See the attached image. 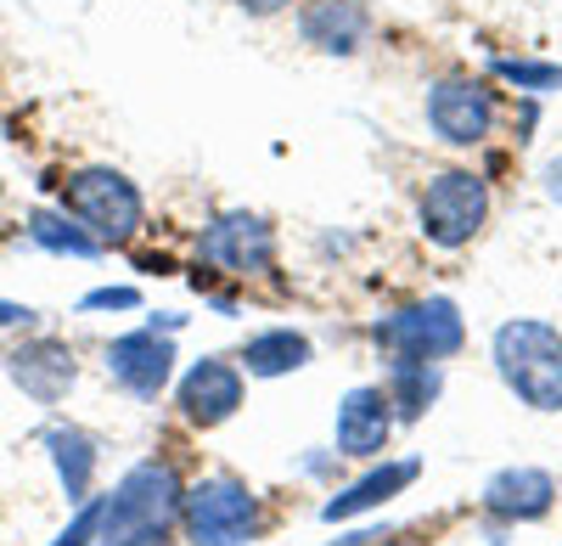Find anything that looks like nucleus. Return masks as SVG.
Returning a JSON list of instances; mask_svg holds the SVG:
<instances>
[{
	"label": "nucleus",
	"mask_w": 562,
	"mask_h": 546,
	"mask_svg": "<svg viewBox=\"0 0 562 546\" xmlns=\"http://www.w3.org/2000/svg\"><path fill=\"white\" fill-rule=\"evenodd\" d=\"M180 479L169 463H140L130 468L113 495L102 502L97 519V541L90 546H164L169 530L180 524Z\"/></svg>",
	"instance_id": "f257e3e1"
},
{
	"label": "nucleus",
	"mask_w": 562,
	"mask_h": 546,
	"mask_svg": "<svg viewBox=\"0 0 562 546\" xmlns=\"http://www.w3.org/2000/svg\"><path fill=\"white\" fill-rule=\"evenodd\" d=\"M495 372L529 412H562V333L557 327L529 322V315L495 327Z\"/></svg>",
	"instance_id": "f03ea898"
},
{
	"label": "nucleus",
	"mask_w": 562,
	"mask_h": 546,
	"mask_svg": "<svg viewBox=\"0 0 562 546\" xmlns=\"http://www.w3.org/2000/svg\"><path fill=\"white\" fill-rule=\"evenodd\" d=\"M63 214H74L102 248H119V243H130L140 232L147 203H140L130 175H119L108 164H90V169H74L63 180Z\"/></svg>",
	"instance_id": "7ed1b4c3"
},
{
	"label": "nucleus",
	"mask_w": 562,
	"mask_h": 546,
	"mask_svg": "<svg viewBox=\"0 0 562 546\" xmlns=\"http://www.w3.org/2000/svg\"><path fill=\"white\" fill-rule=\"evenodd\" d=\"M180 524L192 546H243L259 535V495L243 479L214 473L180 495Z\"/></svg>",
	"instance_id": "20e7f679"
},
{
	"label": "nucleus",
	"mask_w": 562,
	"mask_h": 546,
	"mask_svg": "<svg viewBox=\"0 0 562 546\" xmlns=\"http://www.w3.org/2000/svg\"><path fill=\"white\" fill-rule=\"evenodd\" d=\"M416 220H422V237L428 243L467 248L484 232V220H490V187L473 169H439L428 187H422Z\"/></svg>",
	"instance_id": "39448f33"
},
{
	"label": "nucleus",
	"mask_w": 562,
	"mask_h": 546,
	"mask_svg": "<svg viewBox=\"0 0 562 546\" xmlns=\"http://www.w3.org/2000/svg\"><path fill=\"white\" fill-rule=\"evenodd\" d=\"M371 338H378L394 360H445L461 349L467 327H461V310L450 299H416L394 315H383L378 327H371Z\"/></svg>",
	"instance_id": "423d86ee"
},
{
	"label": "nucleus",
	"mask_w": 562,
	"mask_h": 546,
	"mask_svg": "<svg viewBox=\"0 0 562 546\" xmlns=\"http://www.w3.org/2000/svg\"><path fill=\"white\" fill-rule=\"evenodd\" d=\"M428 124L439 142L450 147H479L490 142L495 130V90L484 79H467V74H450L428 90Z\"/></svg>",
	"instance_id": "0eeeda50"
},
{
	"label": "nucleus",
	"mask_w": 562,
	"mask_h": 546,
	"mask_svg": "<svg viewBox=\"0 0 562 546\" xmlns=\"http://www.w3.org/2000/svg\"><path fill=\"white\" fill-rule=\"evenodd\" d=\"M108 378L135 400H158L175 378V338L169 333L158 338V327H135V333L113 338L108 344Z\"/></svg>",
	"instance_id": "6e6552de"
},
{
	"label": "nucleus",
	"mask_w": 562,
	"mask_h": 546,
	"mask_svg": "<svg viewBox=\"0 0 562 546\" xmlns=\"http://www.w3.org/2000/svg\"><path fill=\"white\" fill-rule=\"evenodd\" d=\"M203 259L237 270V277H265L276 270V232L259 214H220L203 232Z\"/></svg>",
	"instance_id": "1a4fd4ad"
},
{
	"label": "nucleus",
	"mask_w": 562,
	"mask_h": 546,
	"mask_svg": "<svg viewBox=\"0 0 562 546\" xmlns=\"http://www.w3.org/2000/svg\"><path fill=\"white\" fill-rule=\"evenodd\" d=\"M7 378L34 400V405H57L74 383H79V360L68 344L57 338H29L7 355Z\"/></svg>",
	"instance_id": "9d476101"
},
{
	"label": "nucleus",
	"mask_w": 562,
	"mask_h": 546,
	"mask_svg": "<svg viewBox=\"0 0 562 546\" xmlns=\"http://www.w3.org/2000/svg\"><path fill=\"white\" fill-rule=\"evenodd\" d=\"M175 400H180L186 423L220 428L225 417H237V405H243V367H231V360L209 355V360H198V367L180 378Z\"/></svg>",
	"instance_id": "9b49d317"
},
{
	"label": "nucleus",
	"mask_w": 562,
	"mask_h": 546,
	"mask_svg": "<svg viewBox=\"0 0 562 546\" xmlns=\"http://www.w3.org/2000/svg\"><path fill=\"white\" fill-rule=\"evenodd\" d=\"M299 34L315 45V52L355 57L371 40V12H366V0H310V7L299 12Z\"/></svg>",
	"instance_id": "f8f14e48"
},
{
	"label": "nucleus",
	"mask_w": 562,
	"mask_h": 546,
	"mask_svg": "<svg viewBox=\"0 0 562 546\" xmlns=\"http://www.w3.org/2000/svg\"><path fill=\"white\" fill-rule=\"evenodd\" d=\"M389 434H394L389 394L371 389V383L349 389L344 405H338V450H344V457H378V450L389 445Z\"/></svg>",
	"instance_id": "ddd939ff"
},
{
	"label": "nucleus",
	"mask_w": 562,
	"mask_h": 546,
	"mask_svg": "<svg viewBox=\"0 0 562 546\" xmlns=\"http://www.w3.org/2000/svg\"><path fill=\"white\" fill-rule=\"evenodd\" d=\"M551 502H557V479L540 473V468H506L484 490V508L506 524H535V519L551 513Z\"/></svg>",
	"instance_id": "4468645a"
},
{
	"label": "nucleus",
	"mask_w": 562,
	"mask_h": 546,
	"mask_svg": "<svg viewBox=\"0 0 562 546\" xmlns=\"http://www.w3.org/2000/svg\"><path fill=\"white\" fill-rule=\"evenodd\" d=\"M416 473H422V463H416V457H405V463H383L378 473H366V479H355L344 495H333V502L321 508V519H326V524H338V519H355V513L383 508L389 495H400Z\"/></svg>",
	"instance_id": "2eb2a0df"
},
{
	"label": "nucleus",
	"mask_w": 562,
	"mask_h": 546,
	"mask_svg": "<svg viewBox=\"0 0 562 546\" xmlns=\"http://www.w3.org/2000/svg\"><path fill=\"white\" fill-rule=\"evenodd\" d=\"M45 445H52L57 479L68 490V502H90V479H97V439L85 428H45Z\"/></svg>",
	"instance_id": "dca6fc26"
},
{
	"label": "nucleus",
	"mask_w": 562,
	"mask_h": 546,
	"mask_svg": "<svg viewBox=\"0 0 562 546\" xmlns=\"http://www.w3.org/2000/svg\"><path fill=\"white\" fill-rule=\"evenodd\" d=\"M445 389V372H439V360H389V405H400V417L416 423L428 405L439 400Z\"/></svg>",
	"instance_id": "f3484780"
},
{
	"label": "nucleus",
	"mask_w": 562,
	"mask_h": 546,
	"mask_svg": "<svg viewBox=\"0 0 562 546\" xmlns=\"http://www.w3.org/2000/svg\"><path fill=\"white\" fill-rule=\"evenodd\" d=\"M310 355H315V349H310L304 333H293V327H270V333L248 338L243 367H248V378H281V372L310 367Z\"/></svg>",
	"instance_id": "a211bd4d"
},
{
	"label": "nucleus",
	"mask_w": 562,
	"mask_h": 546,
	"mask_svg": "<svg viewBox=\"0 0 562 546\" xmlns=\"http://www.w3.org/2000/svg\"><path fill=\"white\" fill-rule=\"evenodd\" d=\"M29 243L45 248V254H68V259H97L102 254V243L90 237L74 214H52V209L29 214Z\"/></svg>",
	"instance_id": "6ab92c4d"
},
{
	"label": "nucleus",
	"mask_w": 562,
	"mask_h": 546,
	"mask_svg": "<svg viewBox=\"0 0 562 546\" xmlns=\"http://www.w3.org/2000/svg\"><path fill=\"white\" fill-rule=\"evenodd\" d=\"M501 79H512L518 90H535V97H546V90H562V68L557 63H524V57H501L495 63Z\"/></svg>",
	"instance_id": "aec40b11"
},
{
	"label": "nucleus",
	"mask_w": 562,
	"mask_h": 546,
	"mask_svg": "<svg viewBox=\"0 0 562 546\" xmlns=\"http://www.w3.org/2000/svg\"><path fill=\"white\" fill-rule=\"evenodd\" d=\"M97 519H102V502L97 495H90V502H79V513H74V524L52 541V546H90L97 541Z\"/></svg>",
	"instance_id": "412c9836"
},
{
	"label": "nucleus",
	"mask_w": 562,
	"mask_h": 546,
	"mask_svg": "<svg viewBox=\"0 0 562 546\" xmlns=\"http://www.w3.org/2000/svg\"><path fill=\"white\" fill-rule=\"evenodd\" d=\"M135 304H140L135 288H102V293H85L79 299V310H135Z\"/></svg>",
	"instance_id": "4be33fe9"
},
{
	"label": "nucleus",
	"mask_w": 562,
	"mask_h": 546,
	"mask_svg": "<svg viewBox=\"0 0 562 546\" xmlns=\"http://www.w3.org/2000/svg\"><path fill=\"white\" fill-rule=\"evenodd\" d=\"M237 7H243L248 18H276V12H288L293 0H237Z\"/></svg>",
	"instance_id": "5701e85b"
},
{
	"label": "nucleus",
	"mask_w": 562,
	"mask_h": 546,
	"mask_svg": "<svg viewBox=\"0 0 562 546\" xmlns=\"http://www.w3.org/2000/svg\"><path fill=\"white\" fill-rule=\"evenodd\" d=\"M29 304H12V299H0V327H18V322H29Z\"/></svg>",
	"instance_id": "b1692460"
},
{
	"label": "nucleus",
	"mask_w": 562,
	"mask_h": 546,
	"mask_svg": "<svg viewBox=\"0 0 562 546\" xmlns=\"http://www.w3.org/2000/svg\"><path fill=\"white\" fill-rule=\"evenodd\" d=\"M551 198H562V164H551Z\"/></svg>",
	"instance_id": "393cba45"
},
{
	"label": "nucleus",
	"mask_w": 562,
	"mask_h": 546,
	"mask_svg": "<svg viewBox=\"0 0 562 546\" xmlns=\"http://www.w3.org/2000/svg\"><path fill=\"white\" fill-rule=\"evenodd\" d=\"M360 546H394V541H378V535H360Z\"/></svg>",
	"instance_id": "a878e982"
},
{
	"label": "nucleus",
	"mask_w": 562,
	"mask_h": 546,
	"mask_svg": "<svg viewBox=\"0 0 562 546\" xmlns=\"http://www.w3.org/2000/svg\"><path fill=\"white\" fill-rule=\"evenodd\" d=\"M0 198H7V187H0Z\"/></svg>",
	"instance_id": "bb28decb"
}]
</instances>
